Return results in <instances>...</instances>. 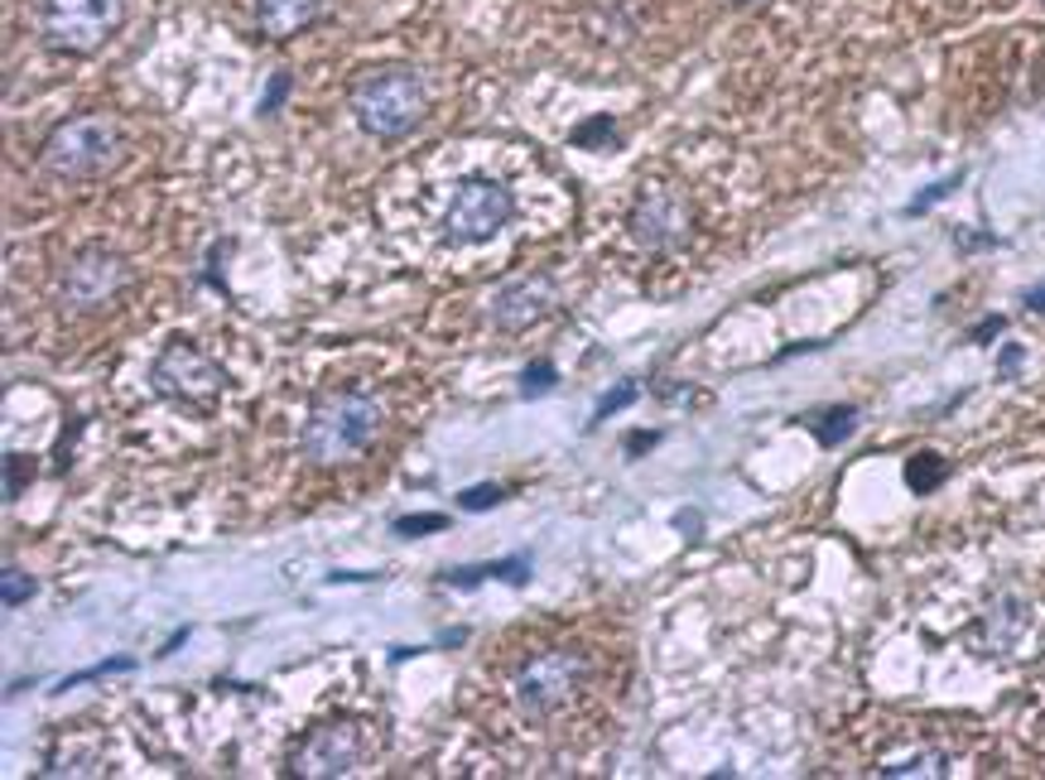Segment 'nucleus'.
I'll return each instance as SVG.
<instances>
[{"label":"nucleus","instance_id":"1","mask_svg":"<svg viewBox=\"0 0 1045 780\" xmlns=\"http://www.w3.org/2000/svg\"><path fill=\"white\" fill-rule=\"evenodd\" d=\"M381 425H386L381 395H372V390H328V395H318L314 405H309L299 443H304L309 458L324 467L352 463L372 449Z\"/></svg>","mask_w":1045,"mask_h":780},{"label":"nucleus","instance_id":"2","mask_svg":"<svg viewBox=\"0 0 1045 780\" xmlns=\"http://www.w3.org/2000/svg\"><path fill=\"white\" fill-rule=\"evenodd\" d=\"M352 121L376 140H400L425 121L429 111V87L419 68L410 63H381V68H366L348 92Z\"/></svg>","mask_w":1045,"mask_h":780},{"label":"nucleus","instance_id":"3","mask_svg":"<svg viewBox=\"0 0 1045 780\" xmlns=\"http://www.w3.org/2000/svg\"><path fill=\"white\" fill-rule=\"evenodd\" d=\"M126 154V130H121L116 116L106 111H83V116H68L63 126H53L39 144V164L49 178L59 184H87V178H102L121 164Z\"/></svg>","mask_w":1045,"mask_h":780},{"label":"nucleus","instance_id":"4","mask_svg":"<svg viewBox=\"0 0 1045 780\" xmlns=\"http://www.w3.org/2000/svg\"><path fill=\"white\" fill-rule=\"evenodd\" d=\"M588 684V655L583 651H540L511 675V708L526 722H544L559 708L574 704V694Z\"/></svg>","mask_w":1045,"mask_h":780},{"label":"nucleus","instance_id":"5","mask_svg":"<svg viewBox=\"0 0 1045 780\" xmlns=\"http://www.w3.org/2000/svg\"><path fill=\"white\" fill-rule=\"evenodd\" d=\"M511 217H516V193H511L502 178L463 174L439 207V231L453 247H477V241L496 237Z\"/></svg>","mask_w":1045,"mask_h":780},{"label":"nucleus","instance_id":"6","mask_svg":"<svg viewBox=\"0 0 1045 780\" xmlns=\"http://www.w3.org/2000/svg\"><path fill=\"white\" fill-rule=\"evenodd\" d=\"M126 25V0H43L39 35L59 53H97Z\"/></svg>","mask_w":1045,"mask_h":780},{"label":"nucleus","instance_id":"7","mask_svg":"<svg viewBox=\"0 0 1045 780\" xmlns=\"http://www.w3.org/2000/svg\"><path fill=\"white\" fill-rule=\"evenodd\" d=\"M150 381H154V390H160L164 400L188 405V410L203 415V410H213L222 400V390H227V372H222V366L203 348H193L188 338H174L169 348L154 356Z\"/></svg>","mask_w":1045,"mask_h":780},{"label":"nucleus","instance_id":"8","mask_svg":"<svg viewBox=\"0 0 1045 780\" xmlns=\"http://www.w3.org/2000/svg\"><path fill=\"white\" fill-rule=\"evenodd\" d=\"M366 756H372V738H366L362 722L332 718V722H318V728L289 752V776H304V780L352 776V771H362Z\"/></svg>","mask_w":1045,"mask_h":780},{"label":"nucleus","instance_id":"9","mask_svg":"<svg viewBox=\"0 0 1045 780\" xmlns=\"http://www.w3.org/2000/svg\"><path fill=\"white\" fill-rule=\"evenodd\" d=\"M627 231H631V241H637L641 251L665 255V251H675V247H684V241H689V231H694V203H689L684 188L655 184V188H646V193L637 198Z\"/></svg>","mask_w":1045,"mask_h":780},{"label":"nucleus","instance_id":"10","mask_svg":"<svg viewBox=\"0 0 1045 780\" xmlns=\"http://www.w3.org/2000/svg\"><path fill=\"white\" fill-rule=\"evenodd\" d=\"M126 280H130L126 255H116L106 247H87V251H77L68 261V271H63L59 299L68 309H77V314H87V309H106L111 299L126 289Z\"/></svg>","mask_w":1045,"mask_h":780},{"label":"nucleus","instance_id":"11","mask_svg":"<svg viewBox=\"0 0 1045 780\" xmlns=\"http://www.w3.org/2000/svg\"><path fill=\"white\" fill-rule=\"evenodd\" d=\"M554 309H559V280L554 275H526V280H511L506 289H496L492 304H487V318L502 332H526L540 318H550Z\"/></svg>","mask_w":1045,"mask_h":780},{"label":"nucleus","instance_id":"12","mask_svg":"<svg viewBox=\"0 0 1045 780\" xmlns=\"http://www.w3.org/2000/svg\"><path fill=\"white\" fill-rule=\"evenodd\" d=\"M328 5L332 0H251V15L265 39H294L314 29L328 15Z\"/></svg>","mask_w":1045,"mask_h":780},{"label":"nucleus","instance_id":"13","mask_svg":"<svg viewBox=\"0 0 1045 780\" xmlns=\"http://www.w3.org/2000/svg\"><path fill=\"white\" fill-rule=\"evenodd\" d=\"M482 578H511V583H526V578H530V559H526V554H516V559L453 568V574H443V583H449V588H477Z\"/></svg>","mask_w":1045,"mask_h":780},{"label":"nucleus","instance_id":"14","mask_svg":"<svg viewBox=\"0 0 1045 780\" xmlns=\"http://www.w3.org/2000/svg\"><path fill=\"white\" fill-rule=\"evenodd\" d=\"M882 776H949V756L935 752V746H920V752L892 756V762L877 766Z\"/></svg>","mask_w":1045,"mask_h":780},{"label":"nucleus","instance_id":"15","mask_svg":"<svg viewBox=\"0 0 1045 780\" xmlns=\"http://www.w3.org/2000/svg\"><path fill=\"white\" fill-rule=\"evenodd\" d=\"M949 477V463L940 458V453H916V458L906 463V482H910V492H935V487Z\"/></svg>","mask_w":1045,"mask_h":780},{"label":"nucleus","instance_id":"16","mask_svg":"<svg viewBox=\"0 0 1045 780\" xmlns=\"http://www.w3.org/2000/svg\"><path fill=\"white\" fill-rule=\"evenodd\" d=\"M853 419H858V410H848V405L829 410V415H824V425H815L819 443H824V449H833V443H843V439H848V433H853Z\"/></svg>","mask_w":1045,"mask_h":780},{"label":"nucleus","instance_id":"17","mask_svg":"<svg viewBox=\"0 0 1045 780\" xmlns=\"http://www.w3.org/2000/svg\"><path fill=\"white\" fill-rule=\"evenodd\" d=\"M29 593H35V578L20 574L15 564H5V574H0V603H5V607H20Z\"/></svg>","mask_w":1045,"mask_h":780},{"label":"nucleus","instance_id":"18","mask_svg":"<svg viewBox=\"0 0 1045 780\" xmlns=\"http://www.w3.org/2000/svg\"><path fill=\"white\" fill-rule=\"evenodd\" d=\"M29 477H35V467H29L25 453H5V501H20Z\"/></svg>","mask_w":1045,"mask_h":780},{"label":"nucleus","instance_id":"19","mask_svg":"<svg viewBox=\"0 0 1045 780\" xmlns=\"http://www.w3.org/2000/svg\"><path fill=\"white\" fill-rule=\"evenodd\" d=\"M554 390V366L550 362H530L526 376H520V395L536 400V395H550Z\"/></svg>","mask_w":1045,"mask_h":780},{"label":"nucleus","instance_id":"20","mask_svg":"<svg viewBox=\"0 0 1045 780\" xmlns=\"http://www.w3.org/2000/svg\"><path fill=\"white\" fill-rule=\"evenodd\" d=\"M959 178H964V174H954V178H940V184H930V188H926V193H920V198H910V203H906V213H910V217L930 213V207H935L940 198H949L954 188H959Z\"/></svg>","mask_w":1045,"mask_h":780},{"label":"nucleus","instance_id":"21","mask_svg":"<svg viewBox=\"0 0 1045 780\" xmlns=\"http://www.w3.org/2000/svg\"><path fill=\"white\" fill-rule=\"evenodd\" d=\"M443 526H449V516H439V511H433V516H400V520H395V534L415 540V534H429V530H443Z\"/></svg>","mask_w":1045,"mask_h":780},{"label":"nucleus","instance_id":"22","mask_svg":"<svg viewBox=\"0 0 1045 780\" xmlns=\"http://www.w3.org/2000/svg\"><path fill=\"white\" fill-rule=\"evenodd\" d=\"M637 395H641V386H637V381H621V386L613 390V395H603V405H597V419H607V415H617V410H627Z\"/></svg>","mask_w":1045,"mask_h":780},{"label":"nucleus","instance_id":"23","mask_svg":"<svg viewBox=\"0 0 1045 780\" xmlns=\"http://www.w3.org/2000/svg\"><path fill=\"white\" fill-rule=\"evenodd\" d=\"M136 661H126V655H116V661H106V665H92V670H83V675H68L63 679V689H77L83 679H102V675H121V670H130Z\"/></svg>","mask_w":1045,"mask_h":780},{"label":"nucleus","instance_id":"24","mask_svg":"<svg viewBox=\"0 0 1045 780\" xmlns=\"http://www.w3.org/2000/svg\"><path fill=\"white\" fill-rule=\"evenodd\" d=\"M458 501H463V511H487V506H496V501H502V487H492V482H487V487H468V492H463Z\"/></svg>","mask_w":1045,"mask_h":780},{"label":"nucleus","instance_id":"25","mask_svg":"<svg viewBox=\"0 0 1045 780\" xmlns=\"http://www.w3.org/2000/svg\"><path fill=\"white\" fill-rule=\"evenodd\" d=\"M289 87H294V77H289V73H280V77H275V83H270V92H265V102H261V111H265V116H275V111H280V102H285V92H289Z\"/></svg>","mask_w":1045,"mask_h":780},{"label":"nucleus","instance_id":"26","mask_svg":"<svg viewBox=\"0 0 1045 780\" xmlns=\"http://www.w3.org/2000/svg\"><path fill=\"white\" fill-rule=\"evenodd\" d=\"M1003 328H1007V318H983V323H978V328L969 332V338H973V342H987V338H997Z\"/></svg>","mask_w":1045,"mask_h":780},{"label":"nucleus","instance_id":"27","mask_svg":"<svg viewBox=\"0 0 1045 780\" xmlns=\"http://www.w3.org/2000/svg\"><path fill=\"white\" fill-rule=\"evenodd\" d=\"M655 443H660V433H631L627 449H631V453H646V449H655Z\"/></svg>","mask_w":1045,"mask_h":780},{"label":"nucleus","instance_id":"28","mask_svg":"<svg viewBox=\"0 0 1045 780\" xmlns=\"http://www.w3.org/2000/svg\"><path fill=\"white\" fill-rule=\"evenodd\" d=\"M1017 362H1021V352L1007 348V352H1003V372H1017Z\"/></svg>","mask_w":1045,"mask_h":780},{"label":"nucleus","instance_id":"29","mask_svg":"<svg viewBox=\"0 0 1045 780\" xmlns=\"http://www.w3.org/2000/svg\"><path fill=\"white\" fill-rule=\"evenodd\" d=\"M1027 304H1031V309H1045V289H1031V294H1027Z\"/></svg>","mask_w":1045,"mask_h":780}]
</instances>
